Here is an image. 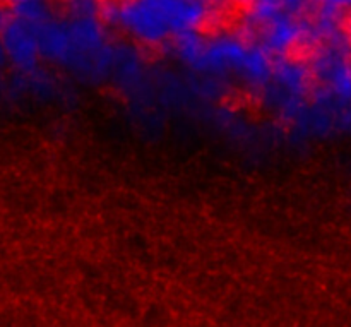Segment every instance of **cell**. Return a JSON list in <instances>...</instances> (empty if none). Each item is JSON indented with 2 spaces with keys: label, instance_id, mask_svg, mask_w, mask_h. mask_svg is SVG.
I'll return each mask as SVG.
<instances>
[{
  "label": "cell",
  "instance_id": "6da1fadb",
  "mask_svg": "<svg viewBox=\"0 0 351 327\" xmlns=\"http://www.w3.org/2000/svg\"><path fill=\"white\" fill-rule=\"evenodd\" d=\"M215 105L223 115L252 125L273 123L276 117L266 89L247 81H233L219 89Z\"/></svg>",
  "mask_w": 351,
  "mask_h": 327
},
{
  "label": "cell",
  "instance_id": "7a4b0ae2",
  "mask_svg": "<svg viewBox=\"0 0 351 327\" xmlns=\"http://www.w3.org/2000/svg\"><path fill=\"white\" fill-rule=\"evenodd\" d=\"M297 96L304 106H315L331 89L332 77H329L324 71L322 65L319 67L305 69V71L297 72Z\"/></svg>",
  "mask_w": 351,
  "mask_h": 327
},
{
  "label": "cell",
  "instance_id": "3957f363",
  "mask_svg": "<svg viewBox=\"0 0 351 327\" xmlns=\"http://www.w3.org/2000/svg\"><path fill=\"white\" fill-rule=\"evenodd\" d=\"M98 93L101 98L108 99L110 103H115V105H127L129 103V93L123 88L122 84H119L117 81H105L98 88Z\"/></svg>",
  "mask_w": 351,
  "mask_h": 327
},
{
  "label": "cell",
  "instance_id": "277c9868",
  "mask_svg": "<svg viewBox=\"0 0 351 327\" xmlns=\"http://www.w3.org/2000/svg\"><path fill=\"white\" fill-rule=\"evenodd\" d=\"M321 3L328 23H331L335 17L351 12V0H321Z\"/></svg>",
  "mask_w": 351,
  "mask_h": 327
},
{
  "label": "cell",
  "instance_id": "5b68a950",
  "mask_svg": "<svg viewBox=\"0 0 351 327\" xmlns=\"http://www.w3.org/2000/svg\"><path fill=\"white\" fill-rule=\"evenodd\" d=\"M331 24L335 26V29L341 34L345 43L348 45V48L351 50V12L335 17V19L331 21Z\"/></svg>",
  "mask_w": 351,
  "mask_h": 327
}]
</instances>
